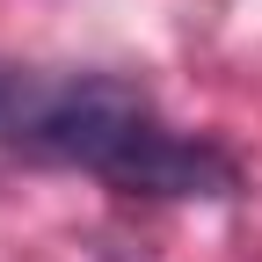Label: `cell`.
<instances>
[{
	"label": "cell",
	"mask_w": 262,
	"mask_h": 262,
	"mask_svg": "<svg viewBox=\"0 0 262 262\" xmlns=\"http://www.w3.org/2000/svg\"><path fill=\"white\" fill-rule=\"evenodd\" d=\"M153 95L124 73H73V80H44L37 117L22 131V160H51V168H88L117 182V168L146 146L153 131Z\"/></svg>",
	"instance_id": "obj_1"
},
{
	"label": "cell",
	"mask_w": 262,
	"mask_h": 262,
	"mask_svg": "<svg viewBox=\"0 0 262 262\" xmlns=\"http://www.w3.org/2000/svg\"><path fill=\"white\" fill-rule=\"evenodd\" d=\"M117 189H131V196H233L241 168L211 139H182V131L153 124L146 146L117 168Z\"/></svg>",
	"instance_id": "obj_2"
},
{
	"label": "cell",
	"mask_w": 262,
	"mask_h": 262,
	"mask_svg": "<svg viewBox=\"0 0 262 262\" xmlns=\"http://www.w3.org/2000/svg\"><path fill=\"white\" fill-rule=\"evenodd\" d=\"M37 95H44L37 73L0 66V153H22V131H29V117H37Z\"/></svg>",
	"instance_id": "obj_3"
}]
</instances>
